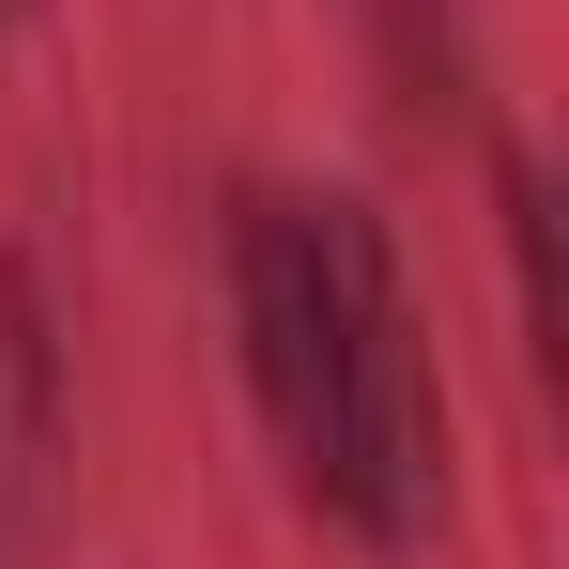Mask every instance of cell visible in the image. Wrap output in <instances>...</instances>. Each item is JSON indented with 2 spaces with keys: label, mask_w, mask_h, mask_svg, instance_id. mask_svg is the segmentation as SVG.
Returning <instances> with one entry per match:
<instances>
[{
  "label": "cell",
  "mask_w": 569,
  "mask_h": 569,
  "mask_svg": "<svg viewBox=\"0 0 569 569\" xmlns=\"http://www.w3.org/2000/svg\"><path fill=\"white\" fill-rule=\"evenodd\" d=\"M231 339H247V400L278 431L292 492L339 539L416 555L447 523V385H431V323H416L385 216L247 186L231 200Z\"/></svg>",
  "instance_id": "obj_1"
},
{
  "label": "cell",
  "mask_w": 569,
  "mask_h": 569,
  "mask_svg": "<svg viewBox=\"0 0 569 569\" xmlns=\"http://www.w3.org/2000/svg\"><path fill=\"white\" fill-rule=\"evenodd\" d=\"M0 16H31V0H0Z\"/></svg>",
  "instance_id": "obj_2"
}]
</instances>
